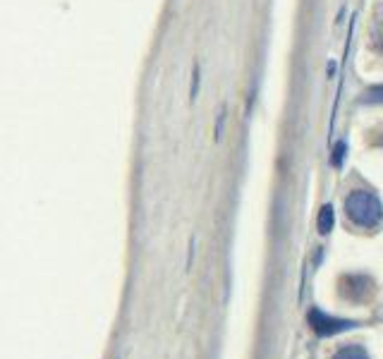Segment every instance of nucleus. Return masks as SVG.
I'll list each match as a JSON object with an SVG mask.
<instances>
[{
  "label": "nucleus",
  "instance_id": "1",
  "mask_svg": "<svg viewBox=\"0 0 383 359\" xmlns=\"http://www.w3.org/2000/svg\"><path fill=\"white\" fill-rule=\"evenodd\" d=\"M345 209H348L350 220L360 225V228H376L383 220V206L372 192H353L348 201H345Z\"/></svg>",
  "mask_w": 383,
  "mask_h": 359
},
{
  "label": "nucleus",
  "instance_id": "8",
  "mask_svg": "<svg viewBox=\"0 0 383 359\" xmlns=\"http://www.w3.org/2000/svg\"><path fill=\"white\" fill-rule=\"evenodd\" d=\"M345 149H348V147H345V142H341V144H338V149H336V156H333V166H341V163H343V154H345Z\"/></svg>",
  "mask_w": 383,
  "mask_h": 359
},
{
  "label": "nucleus",
  "instance_id": "7",
  "mask_svg": "<svg viewBox=\"0 0 383 359\" xmlns=\"http://www.w3.org/2000/svg\"><path fill=\"white\" fill-rule=\"evenodd\" d=\"M199 81H202V77H199V65L194 67V79H192V89H190V98L194 101L199 93Z\"/></svg>",
  "mask_w": 383,
  "mask_h": 359
},
{
  "label": "nucleus",
  "instance_id": "2",
  "mask_svg": "<svg viewBox=\"0 0 383 359\" xmlns=\"http://www.w3.org/2000/svg\"><path fill=\"white\" fill-rule=\"evenodd\" d=\"M309 326L314 329L316 336H336V333L355 329L357 324L355 321H345V319H333V317H328V314L311 309L309 312Z\"/></svg>",
  "mask_w": 383,
  "mask_h": 359
},
{
  "label": "nucleus",
  "instance_id": "6",
  "mask_svg": "<svg viewBox=\"0 0 383 359\" xmlns=\"http://www.w3.org/2000/svg\"><path fill=\"white\" fill-rule=\"evenodd\" d=\"M367 103H374V101H383V86H376V89H369L367 96H364Z\"/></svg>",
  "mask_w": 383,
  "mask_h": 359
},
{
  "label": "nucleus",
  "instance_id": "5",
  "mask_svg": "<svg viewBox=\"0 0 383 359\" xmlns=\"http://www.w3.org/2000/svg\"><path fill=\"white\" fill-rule=\"evenodd\" d=\"M331 230H333V209L331 206H324L321 213H319V232L326 235Z\"/></svg>",
  "mask_w": 383,
  "mask_h": 359
},
{
  "label": "nucleus",
  "instance_id": "4",
  "mask_svg": "<svg viewBox=\"0 0 383 359\" xmlns=\"http://www.w3.org/2000/svg\"><path fill=\"white\" fill-rule=\"evenodd\" d=\"M333 359H369V355H367V350L360 348V345H348V348L338 350Z\"/></svg>",
  "mask_w": 383,
  "mask_h": 359
},
{
  "label": "nucleus",
  "instance_id": "3",
  "mask_svg": "<svg viewBox=\"0 0 383 359\" xmlns=\"http://www.w3.org/2000/svg\"><path fill=\"white\" fill-rule=\"evenodd\" d=\"M343 297L353 300V302H362L372 295V280L364 278V275H348L343 280Z\"/></svg>",
  "mask_w": 383,
  "mask_h": 359
},
{
  "label": "nucleus",
  "instance_id": "9",
  "mask_svg": "<svg viewBox=\"0 0 383 359\" xmlns=\"http://www.w3.org/2000/svg\"><path fill=\"white\" fill-rule=\"evenodd\" d=\"M223 120H225V108H221V113H218V122H216V139H221V132H223Z\"/></svg>",
  "mask_w": 383,
  "mask_h": 359
}]
</instances>
